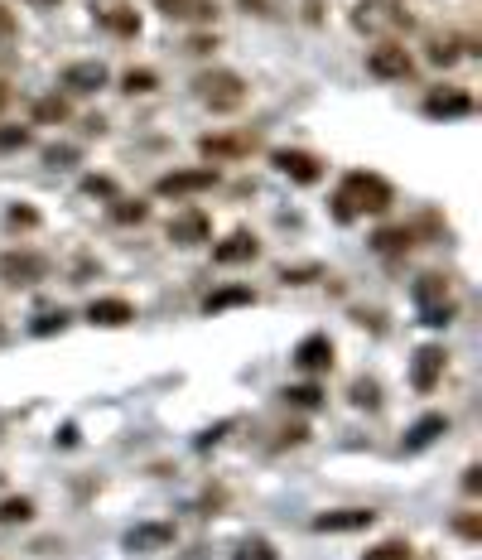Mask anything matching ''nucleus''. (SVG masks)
Instances as JSON below:
<instances>
[{"label":"nucleus","mask_w":482,"mask_h":560,"mask_svg":"<svg viewBox=\"0 0 482 560\" xmlns=\"http://www.w3.org/2000/svg\"><path fill=\"white\" fill-rule=\"evenodd\" d=\"M391 203H396V189L381 174H372V169H348L343 184H338V194H333V218L338 223H357L367 213H386Z\"/></svg>","instance_id":"1"},{"label":"nucleus","mask_w":482,"mask_h":560,"mask_svg":"<svg viewBox=\"0 0 482 560\" xmlns=\"http://www.w3.org/2000/svg\"><path fill=\"white\" fill-rule=\"evenodd\" d=\"M193 97L208 107V112H237L246 102V78L232 68H208L193 78Z\"/></svg>","instance_id":"2"},{"label":"nucleus","mask_w":482,"mask_h":560,"mask_svg":"<svg viewBox=\"0 0 482 560\" xmlns=\"http://www.w3.org/2000/svg\"><path fill=\"white\" fill-rule=\"evenodd\" d=\"M0 280H5V285H15V290H29V285L49 280V256L29 252V247H15V252L0 256Z\"/></svg>","instance_id":"3"},{"label":"nucleus","mask_w":482,"mask_h":560,"mask_svg":"<svg viewBox=\"0 0 482 560\" xmlns=\"http://www.w3.org/2000/svg\"><path fill=\"white\" fill-rule=\"evenodd\" d=\"M164 237H169L174 247H184V252L208 247V242H213V218H208L203 208H184V213H174V218H169Z\"/></svg>","instance_id":"4"},{"label":"nucleus","mask_w":482,"mask_h":560,"mask_svg":"<svg viewBox=\"0 0 482 560\" xmlns=\"http://www.w3.org/2000/svg\"><path fill=\"white\" fill-rule=\"evenodd\" d=\"M217 184V169L213 165H198V169H169L155 179V194L160 198H193V194H208Z\"/></svg>","instance_id":"5"},{"label":"nucleus","mask_w":482,"mask_h":560,"mask_svg":"<svg viewBox=\"0 0 482 560\" xmlns=\"http://www.w3.org/2000/svg\"><path fill=\"white\" fill-rule=\"evenodd\" d=\"M367 73L372 78H381V83H405L410 73H415V58H410V49L405 44H376L372 54H367Z\"/></svg>","instance_id":"6"},{"label":"nucleus","mask_w":482,"mask_h":560,"mask_svg":"<svg viewBox=\"0 0 482 560\" xmlns=\"http://www.w3.org/2000/svg\"><path fill=\"white\" fill-rule=\"evenodd\" d=\"M270 165L280 169L285 179H295V184H319L323 179V160L314 150H295V145H280V150H270Z\"/></svg>","instance_id":"7"},{"label":"nucleus","mask_w":482,"mask_h":560,"mask_svg":"<svg viewBox=\"0 0 482 560\" xmlns=\"http://www.w3.org/2000/svg\"><path fill=\"white\" fill-rule=\"evenodd\" d=\"M174 541H179V527H174V522H140V527L126 532L121 546H126L131 556H155V551H169Z\"/></svg>","instance_id":"8"},{"label":"nucleus","mask_w":482,"mask_h":560,"mask_svg":"<svg viewBox=\"0 0 482 560\" xmlns=\"http://www.w3.org/2000/svg\"><path fill=\"white\" fill-rule=\"evenodd\" d=\"M444 367H449L444 343H425V348H415V358H410V387H415V392H434V387H439V377H444Z\"/></svg>","instance_id":"9"},{"label":"nucleus","mask_w":482,"mask_h":560,"mask_svg":"<svg viewBox=\"0 0 482 560\" xmlns=\"http://www.w3.org/2000/svg\"><path fill=\"white\" fill-rule=\"evenodd\" d=\"M58 83L68 87V92H78V97H87V92H102V87L111 83V73H107L102 58H78V63H68V68L58 73Z\"/></svg>","instance_id":"10"},{"label":"nucleus","mask_w":482,"mask_h":560,"mask_svg":"<svg viewBox=\"0 0 482 560\" xmlns=\"http://www.w3.org/2000/svg\"><path fill=\"white\" fill-rule=\"evenodd\" d=\"M473 92L468 87H434L425 97V116H434V121H458V116H473Z\"/></svg>","instance_id":"11"},{"label":"nucleus","mask_w":482,"mask_h":560,"mask_svg":"<svg viewBox=\"0 0 482 560\" xmlns=\"http://www.w3.org/2000/svg\"><path fill=\"white\" fill-rule=\"evenodd\" d=\"M87 324L92 329H126V324H135V305L126 295H97L87 305Z\"/></svg>","instance_id":"12"},{"label":"nucleus","mask_w":482,"mask_h":560,"mask_svg":"<svg viewBox=\"0 0 482 560\" xmlns=\"http://www.w3.org/2000/svg\"><path fill=\"white\" fill-rule=\"evenodd\" d=\"M290 363L299 367V372H309V377H323L328 367H333V338L328 334H309L295 343V358Z\"/></svg>","instance_id":"13"},{"label":"nucleus","mask_w":482,"mask_h":560,"mask_svg":"<svg viewBox=\"0 0 482 560\" xmlns=\"http://www.w3.org/2000/svg\"><path fill=\"white\" fill-rule=\"evenodd\" d=\"M256 256H261V237L246 232V227H241V232H227V237L213 247L217 266H246V261H256Z\"/></svg>","instance_id":"14"},{"label":"nucleus","mask_w":482,"mask_h":560,"mask_svg":"<svg viewBox=\"0 0 482 560\" xmlns=\"http://www.w3.org/2000/svg\"><path fill=\"white\" fill-rule=\"evenodd\" d=\"M367 527H376L372 507H338V512L314 517V532H367Z\"/></svg>","instance_id":"15"},{"label":"nucleus","mask_w":482,"mask_h":560,"mask_svg":"<svg viewBox=\"0 0 482 560\" xmlns=\"http://www.w3.org/2000/svg\"><path fill=\"white\" fill-rule=\"evenodd\" d=\"M155 10L179 25H213L217 20V0H155Z\"/></svg>","instance_id":"16"},{"label":"nucleus","mask_w":482,"mask_h":560,"mask_svg":"<svg viewBox=\"0 0 482 560\" xmlns=\"http://www.w3.org/2000/svg\"><path fill=\"white\" fill-rule=\"evenodd\" d=\"M439 435H449V416H444V411H429V416H420L410 430H405L401 449L405 454H420V449H429Z\"/></svg>","instance_id":"17"},{"label":"nucleus","mask_w":482,"mask_h":560,"mask_svg":"<svg viewBox=\"0 0 482 560\" xmlns=\"http://www.w3.org/2000/svg\"><path fill=\"white\" fill-rule=\"evenodd\" d=\"M97 25L107 29V34H116V39H135L140 34V15H135L131 5H102L97 10Z\"/></svg>","instance_id":"18"},{"label":"nucleus","mask_w":482,"mask_h":560,"mask_svg":"<svg viewBox=\"0 0 482 560\" xmlns=\"http://www.w3.org/2000/svg\"><path fill=\"white\" fill-rule=\"evenodd\" d=\"M241 305H256V290L251 285H222L203 300V314H222V309H241Z\"/></svg>","instance_id":"19"},{"label":"nucleus","mask_w":482,"mask_h":560,"mask_svg":"<svg viewBox=\"0 0 482 560\" xmlns=\"http://www.w3.org/2000/svg\"><path fill=\"white\" fill-rule=\"evenodd\" d=\"M256 140L251 136H203L198 140V150L208 155V160H237V155H246Z\"/></svg>","instance_id":"20"},{"label":"nucleus","mask_w":482,"mask_h":560,"mask_svg":"<svg viewBox=\"0 0 482 560\" xmlns=\"http://www.w3.org/2000/svg\"><path fill=\"white\" fill-rule=\"evenodd\" d=\"M372 247L381 256H405L410 247H415V227H381L372 237Z\"/></svg>","instance_id":"21"},{"label":"nucleus","mask_w":482,"mask_h":560,"mask_svg":"<svg viewBox=\"0 0 482 560\" xmlns=\"http://www.w3.org/2000/svg\"><path fill=\"white\" fill-rule=\"evenodd\" d=\"M410 295H415V305H439V300H449V276H439V271H425V276L410 285Z\"/></svg>","instance_id":"22"},{"label":"nucleus","mask_w":482,"mask_h":560,"mask_svg":"<svg viewBox=\"0 0 482 560\" xmlns=\"http://www.w3.org/2000/svg\"><path fill=\"white\" fill-rule=\"evenodd\" d=\"M34 498H25V493H10V498H0V527H25V522H34Z\"/></svg>","instance_id":"23"},{"label":"nucleus","mask_w":482,"mask_h":560,"mask_svg":"<svg viewBox=\"0 0 482 560\" xmlns=\"http://www.w3.org/2000/svg\"><path fill=\"white\" fill-rule=\"evenodd\" d=\"M68 116H73V107H68V97H58V92L34 102V126H63Z\"/></svg>","instance_id":"24"},{"label":"nucleus","mask_w":482,"mask_h":560,"mask_svg":"<svg viewBox=\"0 0 482 560\" xmlns=\"http://www.w3.org/2000/svg\"><path fill=\"white\" fill-rule=\"evenodd\" d=\"M150 218V203L145 198H111V223H121V227H131V223H145Z\"/></svg>","instance_id":"25"},{"label":"nucleus","mask_w":482,"mask_h":560,"mask_svg":"<svg viewBox=\"0 0 482 560\" xmlns=\"http://www.w3.org/2000/svg\"><path fill=\"white\" fill-rule=\"evenodd\" d=\"M160 87V73L155 68H126L121 73V92H131V97H150Z\"/></svg>","instance_id":"26"},{"label":"nucleus","mask_w":482,"mask_h":560,"mask_svg":"<svg viewBox=\"0 0 482 560\" xmlns=\"http://www.w3.org/2000/svg\"><path fill=\"white\" fill-rule=\"evenodd\" d=\"M285 401H290V406H295V411H319L323 406V387L319 382H304V387H285Z\"/></svg>","instance_id":"27"},{"label":"nucleus","mask_w":482,"mask_h":560,"mask_svg":"<svg viewBox=\"0 0 482 560\" xmlns=\"http://www.w3.org/2000/svg\"><path fill=\"white\" fill-rule=\"evenodd\" d=\"M232 560H280V551H275L270 536H246L237 551H232Z\"/></svg>","instance_id":"28"},{"label":"nucleus","mask_w":482,"mask_h":560,"mask_svg":"<svg viewBox=\"0 0 482 560\" xmlns=\"http://www.w3.org/2000/svg\"><path fill=\"white\" fill-rule=\"evenodd\" d=\"M68 324H73V314H68V309H44V314L29 324V334H34V338H49V334H63Z\"/></svg>","instance_id":"29"},{"label":"nucleus","mask_w":482,"mask_h":560,"mask_svg":"<svg viewBox=\"0 0 482 560\" xmlns=\"http://www.w3.org/2000/svg\"><path fill=\"white\" fill-rule=\"evenodd\" d=\"M458 319V300L449 295V300H439V305H425L420 309V324H429V329H449Z\"/></svg>","instance_id":"30"},{"label":"nucleus","mask_w":482,"mask_h":560,"mask_svg":"<svg viewBox=\"0 0 482 560\" xmlns=\"http://www.w3.org/2000/svg\"><path fill=\"white\" fill-rule=\"evenodd\" d=\"M348 396H352L357 411H381V387H376L372 377H357V382L348 387Z\"/></svg>","instance_id":"31"},{"label":"nucleus","mask_w":482,"mask_h":560,"mask_svg":"<svg viewBox=\"0 0 482 560\" xmlns=\"http://www.w3.org/2000/svg\"><path fill=\"white\" fill-rule=\"evenodd\" d=\"M362 560H415V551H410V541H396V536H391V541L372 546Z\"/></svg>","instance_id":"32"},{"label":"nucleus","mask_w":482,"mask_h":560,"mask_svg":"<svg viewBox=\"0 0 482 560\" xmlns=\"http://www.w3.org/2000/svg\"><path fill=\"white\" fill-rule=\"evenodd\" d=\"M34 131L29 126H0V155H10V150H25Z\"/></svg>","instance_id":"33"},{"label":"nucleus","mask_w":482,"mask_h":560,"mask_svg":"<svg viewBox=\"0 0 482 560\" xmlns=\"http://www.w3.org/2000/svg\"><path fill=\"white\" fill-rule=\"evenodd\" d=\"M458 58H463V49H458V39H439V44L429 49V63H434V68H454Z\"/></svg>","instance_id":"34"},{"label":"nucleus","mask_w":482,"mask_h":560,"mask_svg":"<svg viewBox=\"0 0 482 560\" xmlns=\"http://www.w3.org/2000/svg\"><path fill=\"white\" fill-rule=\"evenodd\" d=\"M319 276H323L319 261H309V266H285V271H280L285 285H309V280H319Z\"/></svg>","instance_id":"35"},{"label":"nucleus","mask_w":482,"mask_h":560,"mask_svg":"<svg viewBox=\"0 0 482 560\" xmlns=\"http://www.w3.org/2000/svg\"><path fill=\"white\" fill-rule=\"evenodd\" d=\"M454 532L463 536V541H482V512H458Z\"/></svg>","instance_id":"36"},{"label":"nucleus","mask_w":482,"mask_h":560,"mask_svg":"<svg viewBox=\"0 0 482 560\" xmlns=\"http://www.w3.org/2000/svg\"><path fill=\"white\" fill-rule=\"evenodd\" d=\"M5 223L10 227H39V208H29V203H10V208H5Z\"/></svg>","instance_id":"37"},{"label":"nucleus","mask_w":482,"mask_h":560,"mask_svg":"<svg viewBox=\"0 0 482 560\" xmlns=\"http://www.w3.org/2000/svg\"><path fill=\"white\" fill-rule=\"evenodd\" d=\"M82 194H92V198H116V179H107V174H87V179H82Z\"/></svg>","instance_id":"38"},{"label":"nucleus","mask_w":482,"mask_h":560,"mask_svg":"<svg viewBox=\"0 0 482 560\" xmlns=\"http://www.w3.org/2000/svg\"><path fill=\"white\" fill-rule=\"evenodd\" d=\"M78 160V145H49L44 150V165H54V169H68Z\"/></svg>","instance_id":"39"},{"label":"nucleus","mask_w":482,"mask_h":560,"mask_svg":"<svg viewBox=\"0 0 482 560\" xmlns=\"http://www.w3.org/2000/svg\"><path fill=\"white\" fill-rule=\"evenodd\" d=\"M463 493H468V498H478L482 493V469L478 464H468V469H463Z\"/></svg>","instance_id":"40"},{"label":"nucleus","mask_w":482,"mask_h":560,"mask_svg":"<svg viewBox=\"0 0 482 560\" xmlns=\"http://www.w3.org/2000/svg\"><path fill=\"white\" fill-rule=\"evenodd\" d=\"M217 49V34H193L188 39V54H213Z\"/></svg>","instance_id":"41"},{"label":"nucleus","mask_w":482,"mask_h":560,"mask_svg":"<svg viewBox=\"0 0 482 560\" xmlns=\"http://www.w3.org/2000/svg\"><path fill=\"white\" fill-rule=\"evenodd\" d=\"M227 430H232V420H222V425H213V430H203V435H198V449L217 445V440H222V435H227Z\"/></svg>","instance_id":"42"},{"label":"nucleus","mask_w":482,"mask_h":560,"mask_svg":"<svg viewBox=\"0 0 482 560\" xmlns=\"http://www.w3.org/2000/svg\"><path fill=\"white\" fill-rule=\"evenodd\" d=\"M10 34H15V10L0 5V39H10Z\"/></svg>","instance_id":"43"},{"label":"nucleus","mask_w":482,"mask_h":560,"mask_svg":"<svg viewBox=\"0 0 482 560\" xmlns=\"http://www.w3.org/2000/svg\"><path fill=\"white\" fill-rule=\"evenodd\" d=\"M241 10H246V15H251V10H256V15H275V10H270V0H237Z\"/></svg>","instance_id":"44"},{"label":"nucleus","mask_w":482,"mask_h":560,"mask_svg":"<svg viewBox=\"0 0 482 560\" xmlns=\"http://www.w3.org/2000/svg\"><path fill=\"white\" fill-rule=\"evenodd\" d=\"M82 131H87V136H102V131H107V121H102V116H87V121H82Z\"/></svg>","instance_id":"45"},{"label":"nucleus","mask_w":482,"mask_h":560,"mask_svg":"<svg viewBox=\"0 0 482 560\" xmlns=\"http://www.w3.org/2000/svg\"><path fill=\"white\" fill-rule=\"evenodd\" d=\"M10 97H15V92H10V83H0V112L10 107Z\"/></svg>","instance_id":"46"},{"label":"nucleus","mask_w":482,"mask_h":560,"mask_svg":"<svg viewBox=\"0 0 482 560\" xmlns=\"http://www.w3.org/2000/svg\"><path fill=\"white\" fill-rule=\"evenodd\" d=\"M25 5H34V10H49V5H58V0H25Z\"/></svg>","instance_id":"47"},{"label":"nucleus","mask_w":482,"mask_h":560,"mask_svg":"<svg viewBox=\"0 0 482 560\" xmlns=\"http://www.w3.org/2000/svg\"><path fill=\"white\" fill-rule=\"evenodd\" d=\"M0 338H5V324H0Z\"/></svg>","instance_id":"48"}]
</instances>
